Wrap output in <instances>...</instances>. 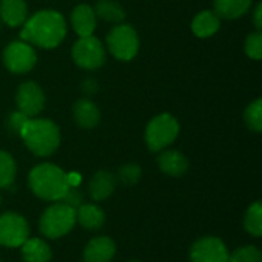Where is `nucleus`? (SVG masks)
Wrapping results in <instances>:
<instances>
[{
  "label": "nucleus",
  "instance_id": "dca6fc26",
  "mask_svg": "<svg viewBox=\"0 0 262 262\" xmlns=\"http://www.w3.org/2000/svg\"><path fill=\"white\" fill-rule=\"evenodd\" d=\"M157 161L160 170L170 177H183L189 169V160L180 150H163Z\"/></svg>",
  "mask_w": 262,
  "mask_h": 262
},
{
  "label": "nucleus",
  "instance_id": "7ed1b4c3",
  "mask_svg": "<svg viewBox=\"0 0 262 262\" xmlns=\"http://www.w3.org/2000/svg\"><path fill=\"white\" fill-rule=\"evenodd\" d=\"M29 187L35 196L46 201H61L66 190L69 189L66 173L55 164L43 163L35 166L29 172Z\"/></svg>",
  "mask_w": 262,
  "mask_h": 262
},
{
  "label": "nucleus",
  "instance_id": "7c9ffc66",
  "mask_svg": "<svg viewBox=\"0 0 262 262\" xmlns=\"http://www.w3.org/2000/svg\"><path fill=\"white\" fill-rule=\"evenodd\" d=\"M81 89H83L86 94H91V95H92V94L98 89V84H97V81H95L94 78H88V80L83 81Z\"/></svg>",
  "mask_w": 262,
  "mask_h": 262
},
{
  "label": "nucleus",
  "instance_id": "0eeeda50",
  "mask_svg": "<svg viewBox=\"0 0 262 262\" xmlns=\"http://www.w3.org/2000/svg\"><path fill=\"white\" fill-rule=\"evenodd\" d=\"M72 58L75 64H78L80 68L94 71L104 63L106 52L101 41L97 37H80L72 46Z\"/></svg>",
  "mask_w": 262,
  "mask_h": 262
},
{
  "label": "nucleus",
  "instance_id": "bb28decb",
  "mask_svg": "<svg viewBox=\"0 0 262 262\" xmlns=\"http://www.w3.org/2000/svg\"><path fill=\"white\" fill-rule=\"evenodd\" d=\"M235 262H262L261 250L256 246H244L230 253Z\"/></svg>",
  "mask_w": 262,
  "mask_h": 262
},
{
  "label": "nucleus",
  "instance_id": "5701e85b",
  "mask_svg": "<svg viewBox=\"0 0 262 262\" xmlns=\"http://www.w3.org/2000/svg\"><path fill=\"white\" fill-rule=\"evenodd\" d=\"M244 227L246 230L253 235V236H261L262 235V204L261 201L253 203L244 216Z\"/></svg>",
  "mask_w": 262,
  "mask_h": 262
},
{
  "label": "nucleus",
  "instance_id": "f257e3e1",
  "mask_svg": "<svg viewBox=\"0 0 262 262\" xmlns=\"http://www.w3.org/2000/svg\"><path fill=\"white\" fill-rule=\"evenodd\" d=\"M23 41L52 49L58 46L66 37V21L63 15L52 9H43L31 15L20 31Z\"/></svg>",
  "mask_w": 262,
  "mask_h": 262
},
{
  "label": "nucleus",
  "instance_id": "f704fd0d",
  "mask_svg": "<svg viewBox=\"0 0 262 262\" xmlns=\"http://www.w3.org/2000/svg\"><path fill=\"white\" fill-rule=\"evenodd\" d=\"M129 262H140V261H129Z\"/></svg>",
  "mask_w": 262,
  "mask_h": 262
},
{
  "label": "nucleus",
  "instance_id": "a211bd4d",
  "mask_svg": "<svg viewBox=\"0 0 262 262\" xmlns=\"http://www.w3.org/2000/svg\"><path fill=\"white\" fill-rule=\"evenodd\" d=\"M20 247L25 262H49L52 258L51 247L40 238H28Z\"/></svg>",
  "mask_w": 262,
  "mask_h": 262
},
{
  "label": "nucleus",
  "instance_id": "473e14b6",
  "mask_svg": "<svg viewBox=\"0 0 262 262\" xmlns=\"http://www.w3.org/2000/svg\"><path fill=\"white\" fill-rule=\"evenodd\" d=\"M224 262H235V261H233V259H232V256L229 255V258H227V259H226V261H224Z\"/></svg>",
  "mask_w": 262,
  "mask_h": 262
},
{
  "label": "nucleus",
  "instance_id": "ddd939ff",
  "mask_svg": "<svg viewBox=\"0 0 262 262\" xmlns=\"http://www.w3.org/2000/svg\"><path fill=\"white\" fill-rule=\"evenodd\" d=\"M71 25L78 37H89L97 26V17L89 5H78L71 12Z\"/></svg>",
  "mask_w": 262,
  "mask_h": 262
},
{
  "label": "nucleus",
  "instance_id": "20e7f679",
  "mask_svg": "<svg viewBox=\"0 0 262 262\" xmlns=\"http://www.w3.org/2000/svg\"><path fill=\"white\" fill-rule=\"evenodd\" d=\"M75 224H77L75 209L66 206L61 201H57L43 212L38 227L43 236L49 239H57L68 235Z\"/></svg>",
  "mask_w": 262,
  "mask_h": 262
},
{
  "label": "nucleus",
  "instance_id": "39448f33",
  "mask_svg": "<svg viewBox=\"0 0 262 262\" xmlns=\"http://www.w3.org/2000/svg\"><path fill=\"white\" fill-rule=\"evenodd\" d=\"M180 134V123L170 114H160L146 127V144L152 152H161L170 146Z\"/></svg>",
  "mask_w": 262,
  "mask_h": 262
},
{
  "label": "nucleus",
  "instance_id": "9b49d317",
  "mask_svg": "<svg viewBox=\"0 0 262 262\" xmlns=\"http://www.w3.org/2000/svg\"><path fill=\"white\" fill-rule=\"evenodd\" d=\"M45 94L41 88L34 81H25L20 84L15 94V103L21 114L28 118L38 115L45 107Z\"/></svg>",
  "mask_w": 262,
  "mask_h": 262
},
{
  "label": "nucleus",
  "instance_id": "393cba45",
  "mask_svg": "<svg viewBox=\"0 0 262 262\" xmlns=\"http://www.w3.org/2000/svg\"><path fill=\"white\" fill-rule=\"evenodd\" d=\"M244 120L246 124L250 130L253 132H261L262 130V100L256 98L253 103H250L244 112Z\"/></svg>",
  "mask_w": 262,
  "mask_h": 262
},
{
  "label": "nucleus",
  "instance_id": "2eb2a0df",
  "mask_svg": "<svg viewBox=\"0 0 262 262\" xmlns=\"http://www.w3.org/2000/svg\"><path fill=\"white\" fill-rule=\"evenodd\" d=\"M75 123L83 129H94L100 123V109L89 98H80L72 107Z\"/></svg>",
  "mask_w": 262,
  "mask_h": 262
},
{
  "label": "nucleus",
  "instance_id": "f8f14e48",
  "mask_svg": "<svg viewBox=\"0 0 262 262\" xmlns=\"http://www.w3.org/2000/svg\"><path fill=\"white\" fill-rule=\"evenodd\" d=\"M117 247L109 236H97L88 243L83 250V262H111Z\"/></svg>",
  "mask_w": 262,
  "mask_h": 262
},
{
  "label": "nucleus",
  "instance_id": "f3484780",
  "mask_svg": "<svg viewBox=\"0 0 262 262\" xmlns=\"http://www.w3.org/2000/svg\"><path fill=\"white\" fill-rule=\"evenodd\" d=\"M0 18L11 28L21 26L28 20L25 0H0Z\"/></svg>",
  "mask_w": 262,
  "mask_h": 262
},
{
  "label": "nucleus",
  "instance_id": "412c9836",
  "mask_svg": "<svg viewBox=\"0 0 262 262\" xmlns=\"http://www.w3.org/2000/svg\"><path fill=\"white\" fill-rule=\"evenodd\" d=\"M213 5H215V14L218 17L235 20L249 11L252 0H215Z\"/></svg>",
  "mask_w": 262,
  "mask_h": 262
},
{
  "label": "nucleus",
  "instance_id": "6e6552de",
  "mask_svg": "<svg viewBox=\"0 0 262 262\" xmlns=\"http://www.w3.org/2000/svg\"><path fill=\"white\" fill-rule=\"evenodd\" d=\"M29 238L28 221L14 212L0 215V246L3 247H20Z\"/></svg>",
  "mask_w": 262,
  "mask_h": 262
},
{
  "label": "nucleus",
  "instance_id": "1a4fd4ad",
  "mask_svg": "<svg viewBox=\"0 0 262 262\" xmlns=\"http://www.w3.org/2000/svg\"><path fill=\"white\" fill-rule=\"evenodd\" d=\"M3 63L9 72L25 74L35 66L37 54L26 41H12L3 51Z\"/></svg>",
  "mask_w": 262,
  "mask_h": 262
},
{
  "label": "nucleus",
  "instance_id": "9d476101",
  "mask_svg": "<svg viewBox=\"0 0 262 262\" xmlns=\"http://www.w3.org/2000/svg\"><path fill=\"white\" fill-rule=\"evenodd\" d=\"M229 249L218 236H204L193 243L189 252L192 262H224L229 258Z\"/></svg>",
  "mask_w": 262,
  "mask_h": 262
},
{
  "label": "nucleus",
  "instance_id": "c85d7f7f",
  "mask_svg": "<svg viewBox=\"0 0 262 262\" xmlns=\"http://www.w3.org/2000/svg\"><path fill=\"white\" fill-rule=\"evenodd\" d=\"M61 203H64L66 206L72 207V209H78L83 204V193L80 192L78 187H72L69 186V189L66 190L64 196L61 198Z\"/></svg>",
  "mask_w": 262,
  "mask_h": 262
},
{
  "label": "nucleus",
  "instance_id": "6ab92c4d",
  "mask_svg": "<svg viewBox=\"0 0 262 262\" xmlns=\"http://www.w3.org/2000/svg\"><path fill=\"white\" fill-rule=\"evenodd\" d=\"M77 221L86 230H98L106 221V215L97 204H81L77 210Z\"/></svg>",
  "mask_w": 262,
  "mask_h": 262
},
{
  "label": "nucleus",
  "instance_id": "cd10ccee",
  "mask_svg": "<svg viewBox=\"0 0 262 262\" xmlns=\"http://www.w3.org/2000/svg\"><path fill=\"white\" fill-rule=\"evenodd\" d=\"M246 54L253 58V60H261L262 58V34L261 31H256L253 34H250L246 38V45H244Z\"/></svg>",
  "mask_w": 262,
  "mask_h": 262
},
{
  "label": "nucleus",
  "instance_id": "f03ea898",
  "mask_svg": "<svg viewBox=\"0 0 262 262\" xmlns=\"http://www.w3.org/2000/svg\"><path fill=\"white\" fill-rule=\"evenodd\" d=\"M18 135L37 157H49L60 146L58 126L48 118H28Z\"/></svg>",
  "mask_w": 262,
  "mask_h": 262
},
{
  "label": "nucleus",
  "instance_id": "c756f323",
  "mask_svg": "<svg viewBox=\"0 0 262 262\" xmlns=\"http://www.w3.org/2000/svg\"><path fill=\"white\" fill-rule=\"evenodd\" d=\"M26 121H28V117L25 114H21L20 111H15V112H12L8 117V127H9L11 132H14V134L18 135L20 130H21V127H23V124Z\"/></svg>",
  "mask_w": 262,
  "mask_h": 262
},
{
  "label": "nucleus",
  "instance_id": "aec40b11",
  "mask_svg": "<svg viewBox=\"0 0 262 262\" xmlns=\"http://www.w3.org/2000/svg\"><path fill=\"white\" fill-rule=\"evenodd\" d=\"M220 17L212 11H201L192 21V31L200 38H207L220 29Z\"/></svg>",
  "mask_w": 262,
  "mask_h": 262
},
{
  "label": "nucleus",
  "instance_id": "2f4dec72",
  "mask_svg": "<svg viewBox=\"0 0 262 262\" xmlns=\"http://www.w3.org/2000/svg\"><path fill=\"white\" fill-rule=\"evenodd\" d=\"M253 23L256 26L258 31L262 29V3H258L256 8H255V12H253Z\"/></svg>",
  "mask_w": 262,
  "mask_h": 262
},
{
  "label": "nucleus",
  "instance_id": "423d86ee",
  "mask_svg": "<svg viewBox=\"0 0 262 262\" xmlns=\"http://www.w3.org/2000/svg\"><path fill=\"white\" fill-rule=\"evenodd\" d=\"M106 43L111 54L123 61L132 60L137 55L140 46L137 31L129 25L114 26L106 37Z\"/></svg>",
  "mask_w": 262,
  "mask_h": 262
},
{
  "label": "nucleus",
  "instance_id": "a878e982",
  "mask_svg": "<svg viewBox=\"0 0 262 262\" xmlns=\"http://www.w3.org/2000/svg\"><path fill=\"white\" fill-rule=\"evenodd\" d=\"M118 180L124 184V186H134L140 181L141 178V167L135 163H127V164H123L120 169H118V173H117Z\"/></svg>",
  "mask_w": 262,
  "mask_h": 262
},
{
  "label": "nucleus",
  "instance_id": "72a5a7b5",
  "mask_svg": "<svg viewBox=\"0 0 262 262\" xmlns=\"http://www.w3.org/2000/svg\"><path fill=\"white\" fill-rule=\"evenodd\" d=\"M0 204H2V196H0Z\"/></svg>",
  "mask_w": 262,
  "mask_h": 262
},
{
  "label": "nucleus",
  "instance_id": "4468645a",
  "mask_svg": "<svg viewBox=\"0 0 262 262\" xmlns=\"http://www.w3.org/2000/svg\"><path fill=\"white\" fill-rule=\"evenodd\" d=\"M115 175L109 170H98L89 181L88 190L94 201H104L107 200L115 190Z\"/></svg>",
  "mask_w": 262,
  "mask_h": 262
},
{
  "label": "nucleus",
  "instance_id": "4be33fe9",
  "mask_svg": "<svg viewBox=\"0 0 262 262\" xmlns=\"http://www.w3.org/2000/svg\"><path fill=\"white\" fill-rule=\"evenodd\" d=\"M92 9L95 17L111 23H121L126 18L124 9L121 8V5H118L114 0H98Z\"/></svg>",
  "mask_w": 262,
  "mask_h": 262
},
{
  "label": "nucleus",
  "instance_id": "b1692460",
  "mask_svg": "<svg viewBox=\"0 0 262 262\" xmlns=\"http://www.w3.org/2000/svg\"><path fill=\"white\" fill-rule=\"evenodd\" d=\"M15 170V161L11 154L0 150V189H8L12 186Z\"/></svg>",
  "mask_w": 262,
  "mask_h": 262
}]
</instances>
